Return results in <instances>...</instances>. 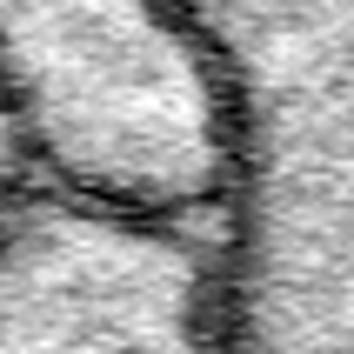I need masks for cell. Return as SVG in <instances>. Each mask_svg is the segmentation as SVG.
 I'll return each mask as SVG.
<instances>
[{"mask_svg":"<svg viewBox=\"0 0 354 354\" xmlns=\"http://www.w3.org/2000/svg\"><path fill=\"white\" fill-rule=\"evenodd\" d=\"M234 127V354H354V0H154Z\"/></svg>","mask_w":354,"mask_h":354,"instance_id":"6da1fadb","label":"cell"},{"mask_svg":"<svg viewBox=\"0 0 354 354\" xmlns=\"http://www.w3.org/2000/svg\"><path fill=\"white\" fill-rule=\"evenodd\" d=\"M54 180L60 174H54V160H47L40 127H34V107L20 100L14 74L0 67V234H7Z\"/></svg>","mask_w":354,"mask_h":354,"instance_id":"277c9868","label":"cell"},{"mask_svg":"<svg viewBox=\"0 0 354 354\" xmlns=\"http://www.w3.org/2000/svg\"><path fill=\"white\" fill-rule=\"evenodd\" d=\"M0 354H234L221 214L54 180L0 234Z\"/></svg>","mask_w":354,"mask_h":354,"instance_id":"3957f363","label":"cell"},{"mask_svg":"<svg viewBox=\"0 0 354 354\" xmlns=\"http://www.w3.org/2000/svg\"><path fill=\"white\" fill-rule=\"evenodd\" d=\"M0 67L67 187L227 221V100L154 0H0Z\"/></svg>","mask_w":354,"mask_h":354,"instance_id":"7a4b0ae2","label":"cell"}]
</instances>
